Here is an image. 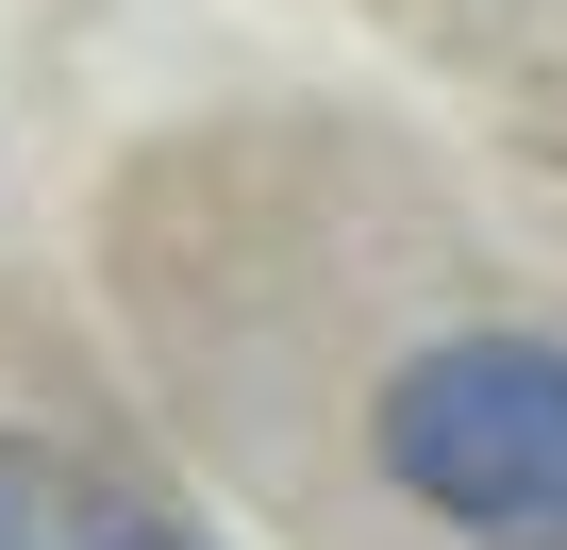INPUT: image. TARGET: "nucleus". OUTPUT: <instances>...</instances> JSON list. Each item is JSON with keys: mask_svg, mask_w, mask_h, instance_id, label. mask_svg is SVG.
<instances>
[{"mask_svg": "<svg viewBox=\"0 0 567 550\" xmlns=\"http://www.w3.org/2000/svg\"><path fill=\"white\" fill-rule=\"evenodd\" d=\"M384 484L484 550H567V351L451 334L384 384Z\"/></svg>", "mask_w": 567, "mask_h": 550, "instance_id": "nucleus-1", "label": "nucleus"}, {"mask_svg": "<svg viewBox=\"0 0 567 550\" xmlns=\"http://www.w3.org/2000/svg\"><path fill=\"white\" fill-rule=\"evenodd\" d=\"M0 550H200L167 500H134L117 467H84V450H18L0 434Z\"/></svg>", "mask_w": 567, "mask_h": 550, "instance_id": "nucleus-2", "label": "nucleus"}]
</instances>
